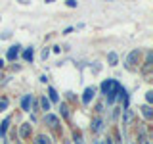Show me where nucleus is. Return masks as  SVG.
<instances>
[{"instance_id":"17","label":"nucleus","mask_w":153,"mask_h":144,"mask_svg":"<svg viewBox=\"0 0 153 144\" xmlns=\"http://www.w3.org/2000/svg\"><path fill=\"white\" fill-rule=\"evenodd\" d=\"M8 98H6V96H2V98H0V112H4V110H6L8 108Z\"/></svg>"},{"instance_id":"4","label":"nucleus","mask_w":153,"mask_h":144,"mask_svg":"<svg viewBox=\"0 0 153 144\" xmlns=\"http://www.w3.org/2000/svg\"><path fill=\"white\" fill-rule=\"evenodd\" d=\"M31 104H33V96H31V94H25V96L21 98V110L31 112Z\"/></svg>"},{"instance_id":"26","label":"nucleus","mask_w":153,"mask_h":144,"mask_svg":"<svg viewBox=\"0 0 153 144\" xmlns=\"http://www.w3.org/2000/svg\"><path fill=\"white\" fill-rule=\"evenodd\" d=\"M146 144H151V142H146Z\"/></svg>"},{"instance_id":"6","label":"nucleus","mask_w":153,"mask_h":144,"mask_svg":"<svg viewBox=\"0 0 153 144\" xmlns=\"http://www.w3.org/2000/svg\"><path fill=\"white\" fill-rule=\"evenodd\" d=\"M90 127H92V131H94V133H100V131L103 129V119H102V117H94Z\"/></svg>"},{"instance_id":"20","label":"nucleus","mask_w":153,"mask_h":144,"mask_svg":"<svg viewBox=\"0 0 153 144\" xmlns=\"http://www.w3.org/2000/svg\"><path fill=\"white\" fill-rule=\"evenodd\" d=\"M75 144H82V136H80V133H75Z\"/></svg>"},{"instance_id":"13","label":"nucleus","mask_w":153,"mask_h":144,"mask_svg":"<svg viewBox=\"0 0 153 144\" xmlns=\"http://www.w3.org/2000/svg\"><path fill=\"white\" fill-rule=\"evenodd\" d=\"M33 56H35L33 48H27V50L23 52V60H25V62H33Z\"/></svg>"},{"instance_id":"14","label":"nucleus","mask_w":153,"mask_h":144,"mask_svg":"<svg viewBox=\"0 0 153 144\" xmlns=\"http://www.w3.org/2000/svg\"><path fill=\"white\" fill-rule=\"evenodd\" d=\"M8 125H10V117H6L2 121V125H0V136H4L6 134V131H8Z\"/></svg>"},{"instance_id":"18","label":"nucleus","mask_w":153,"mask_h":144,"mask_svg":"<svg viewBox=\"0 0 153 144\" xmlns=\"http://www.w3.org/2000/svg\"><path fill=\"white\" fill-rule=\"evenodd\" d=\"M59 110H61V113H63V117H69V112H67V106L65 104H61Z\"/></svg>"},{"instance_id":"24","label":"nucleus","mask_w":153,"mask_h":144,"mask_svg":"<svg viewBox=\"0 0 153 144\" xmlns=\"http://www.w3.org/2000/svg\"><path fill=\"white\" fill-rule=\"evenodd\" d=\"M4 79H6V77H2V75H0V85H4V83H6Z\"/></svg>"},{"instance_id":"23","label":"nucleus","mask_w":153,"mask_h":144,"mask_svg":"<svg viewBox=\"0 0 153 144\" xmlns=\"http://www.w3.org/2000/svg\"><path fill=\"white\" fill-rule=\"evenodd\" d=\"M103 144H113V142H111V138H105V140H103Z\"/></svg>"},{"instance_id":"11","label":"nucleus","mask_w":153,"mask_h":144,"mask_svg":"<svg viewBox=\"0 0 153 144\" xmlns=\"http://www.w3.org/2000/svg\"><path fill=\"white\" fill-rule=\"evenodd\" d=\"M142 113H143V117H146V119H151V117H153L151 106H143V108H142Z\"/></svg>"},{"instance_id":"3","label":"nucleus","mask_w":153,"mask_h":144,"mask_svg":"<svg viewBox=\"0 0 153 144\" xmlns=\"http://www.w3.org/2000/svg\"><path fill=\"white\" fill-rule=\"evenodd\" d=\"M44 121H46V125H50L52 129H56L57 125H59V119H57L54 113H44Z\"/></svg>"},{"instance_id":"5","label":"nucleus","mask_w":153,"mask_h":144,"mask_svg":"<svg viewBox=\"0 0 153 144\" xmlns=\"http://www.w3.org/2000/svg\"><path fill=\"white\" fill-rule=\"evenodd\" d=\"M94 94H96L94 86H88V88L84 90V94H82V104H90V100L94 98Z\"/></svg>"},{"instance_id":"8","label":"nucleus","mask_w":153,"mask_h":144,"mask_svg":"<svg viewBox=\"0 0 153 144\" xmlns=\"http://www.w3.org/2000/svg\"><path fill=\"white\" fill-rule=\"evenodd\" d=\"M29 134H31V123H23L21 127H19V136L29 138Z\"/></svg>"},{"instance_id":"1","label":"nucleus","mask_w":153,"mask_h":144,"mask_svg":"<svg viewBox=\"0 0 153 144\" xmlns=\"http://www.w3.org/2000/svg\"><path fill=\"white\" fill-rule=\"evenodd\" d=\"M119 86H121V85H119L117 81H113V79H107V81H103V83H102V92L105 94V98H107L109 104H113L115 100H117Z\"/></svg>"},{"instance_id":"12","label":"nucleus","mask_w":153,"mask_h":144,"mask_svg":"<svg viewBox=\"0 0 153 144\" xmlns=\"http://www.w3.org/2000/svg\"><path fill=\"white\" fill-rule=\"evenodd\" d=\"M107 62H109V65H117L119 56L115 54V52H109V54H107Z\"/></svg>"},{"instance_id":"22","label":"nucleus","mask_w":153,"mask_h":144,"mask_svg":"<svg viewBox=\"0 0 153 144\" xmlns=\"http://www.w3.org/2000/svg\"><path fill=\"white\" fill-rule=\"evenodd\" d=\"M67 6H69V8H76V2H75V0H67Z\"/></svg>"},{"instance_id":"19","label":"nucleus","mask_w":153,"mask_h":144,"mask_svg":"<svg viewBox=\"0 0 153 144\" xmlns=\"http://www.w3.org/2000/svg\"><path fill=\"white\" fill-rule=\"evenodd\" d=\"M146 100H147V104L153 102V92H151V90H147V92H146Z\"/></svg>"},{"instance_id":"25","label":"nucleus","mask_w":153,"mask_h":144,"mask_svg":"<svg viewBox=\"0 0 153 144\" xmlns=\"http://www.w3.org/2000/svg\"><path fill=\"white\" fill-rule=\"evenodd\" d=\"M2 67H4V62H2V60H0V69H2Z\"/></svg>"},{"instance_id":"2","label":"nucleus","mask_w":153,"mask_h":144,"mask_svg":"<svg viewBox=\"0 0 153 144\" xmlns=\"http://www.w3.org/2000/svg\"><path fill=\"white\" fill-rule=\"evenodd\" d=\"M140 62V50H132L130 54L126 56V60H124V67L126 69H136V64Z\"/></svg>"},{"instance_id":"15","label":"nucleus","mask_w":153,"mask_h":144,"mask_svg":"<svg viewBox=\"0 0 153 144\" xmlns=\"http://www.w3.org/2000/svg\"><path fill=\"white\" fill-rule=\"evenodd\" d=\"M40 106H42V110H44V113H48V110H50V100H48L46 96H42V98H40Z\"/></svg>"},{"instance_id":"21","label":"nucleus","mask_w":153,"mask_h":144,"mask_svg":"<svg viewBox=\"0 0 153 144\" xmlns=\"http://www.w3.org/2000/svg\"><path fill=\"white\" fill-rule=\"evenodd\" d=\"M48 54H50V50H48V48H44V50H42V60H46V58H48Z\"/></svg>"},{"instance_id":"10","label":"nucleus","mask_w":153,"mask_h":144,"mask_svg":"<svg viewBox=\"0 0 153 144\" xmlns=\"http://www.w3.org/2000/svg\"><path fill=\"white\" fill-rule=\"evenodd\" d=\"M35 144H52V140H50V136H46V134H38Z\"/></svg>"},{"instance_id":"7","label":"nucleus","mask_w":153,"mask_h":144,"mask_svg":"<svg viewBox=\"0 0 153 144\" xmlns=\"http://www.w3.org/2000/svg\"><path fill=\"white\" fill-rule=\"evenodd\" d=\"M19 48H21L19 44L12 46V48H8V54H6V58H8L10 62H13V60H16V58H17V54H19Z\"/></svg>"},{"instance_id":"27","label":"nucleus","mask_w":153,"mask_h":144,"mask_svg":"<svg viewBox=\"0 0 153 144\" xmlns=\"http://www.w3.org/2000/svg\"><path fill=\"white\" fill-rule=\"evenodd\" d=\"M96 144H100V142H96Z\"/></svg>"},{"instance_id":"16","label":"nucleus","mask_w":153,"mask_h":144,"mask_svg":"<svg viewBox=\"0 0 153 144\" xmlns=\"http://www.w3.org/2000/svg\"><path fill=\"white\" fill-rule=\"evenodd\" d=\"M48 96H50V100H52V102H57V100H59V98H57V92H56V88H52V86L48 88Z\"/></svg>"},{"instance_id":"9","label":"nucleus","mask_w":153,"mask_h":144,"mask_svg":"<svg viewBox=\"0 0 153 144\" xmlns=\"http://www.w3.org/2000/svg\"><path fill=\"white\" fill-rule=\"evenodd\" d=\"M132 117H134V113H132V110H128V108H124V115H123V123L124 125H128L132 121Z\"/></svg>"}]
</instances>
